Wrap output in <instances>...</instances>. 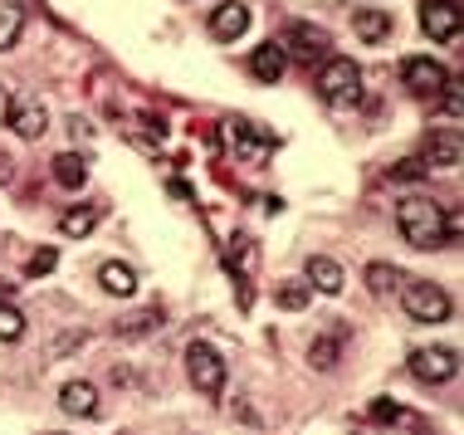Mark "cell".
I'll return each mask as SVG.
<instances>
[{
  "label": "cell",
  "instance_id": "2e32d148",
  "mask_svg": "<svg viewBox=\"0 0 464 435\" xmlns=\"http://www.w3.org/2000/svg\"><path fill=\"white\" fill-rule=\"evenodd\" d=\"M98 284H103L112 298H132L137 294V275L128 265H118V259H103V265H98Z\"/></svg>",
  "mask_w": 464,
  "mask_h": 435
},
{
  "label": "cell",
  "instance_id": "4fadbf2b",
  "mask_svg": "<svg viewBox=\"0 0 464 435\" xmlns=\"http://www.w3.org/2000/svg\"><path fill=\"white\" fill-rule=\"evenodd\" d=\"M464 147H459V132H430L425 138V167H459Z\"/></svg>",
  "mask_w": 464,
  "mask_h": 435
},
{
  "label": "cell",
  "instance_id": "ffe728a7",
  "mask_svg": "<svg viewBox=\"0 0 464 435\" xmlns=\"http://www.w3.org/2000/svg\"><path fill=\"white\" fill-rule=\"evenodd\" d=\"M93 226H98V210H93V206H73V210H64V220H59V230L73 235V240L93 235Z\"/></svg>",
  "mask_w": 464,
  "mask_h": 435
},
{
  "label": "cell",
  "instance_id": "5b68a950",
  "mask_svg": "<svg viewBox=\"0 0 464 435\" xmlns=\"http://www.w3.org/2000/svg\"><path fill=\"white\" fill-rule=\"evenodd\" d=\"M225 132H230V147H235V157L240 161H269L274 157V132L265 128H255V122H245V118H230L225 122Z\"/></svg>",
  "mask_w": 464,
  "mask_h": 435
},
{
  "label": "cell",
  "instance_id": "d6986e66",
  "mask_svg": "<svg viewBox=\"0 0 464 435\" xmlns=\"http://www.w3.org/2000/svg\"><path fill=\"white\" fill-rule=\"evenodd\" d=\"M308 284H313V289H318V294H337V289H343V269H337V259H308Z\"/></svg>",
  "mask_w": 464,
  "mask_h": 435
},
{
  "label": "cell",
  "instance_id": "5bb4252c",
  "mask_svg": "<svg viewBox=\"0 0 464 435\" xmlns=\"http://www.w3.org/2000/svg\"><path fill=\"white\" fill-rule=\"evenodd\" d=\"M59 406H64V416H93L98 411V387L93 382H64V387H59Z\"/></svg>",
  "mask_w": 464,
  "mask_h": 435
},
{
  "label": "cell",
  "instance_id": "83f0119b",
  "mask_svg": "<svg viewBox=\"0 0 464 435\" xmlns=\"http://www.w3.org/2000/svg\"><path fill=\"white\" fill-rule=\"evenodd\" d=\"M54 265H59V250H40V255L30 259V265H24V275H49Z\"/></svg>",
  "mask_w": 464,
  "mask_h": 435
},
{
  "label": "cell",
  "instance_id": "30bf717a",
  "mask_svg": "<svg viewBox=\"0 0 464 435\" xmlns=\"http://www.w3.org/2000/svg\"><path fill=\"white\" fill-rule=\"evenodd\" d=\"M284 54H294V59H318V54H328V34L318 30V24H288V34H284Z\"/></svg>",
  "mask_w": 464,
  "mask_h": 435
},
{
  "label": "cell",
  "instance_id": "7a4b0ae2",
  "mask_svg": "<svg viewBox=\"0 0 464 435\" xmlns=\"http://www.w3.org/2000/svg\"><path fill=\"white\" fill-rule=\"evenodd\" d=\"M318 93H323V103H333V108L362 103V69L353 59H328V64L318 69Z\"/></svg>",
  "mask_w": 464,
  "mask_h": 435
},
{
  "label": "cell",
  "instance_id": "ba28073f",
  "mask_svg": "<svg viewBox=\"0 0 464 435\" xmlns=\"http://www.w3.org/2000/svg\"><path fill=\"white\" fill-rule=\"evenodd\" d=\"M420 30L430 34L435 44H450L459 34V5L455 0H425L420 5Z\"/></svg>",
  "mask_w": 464,
  "mask_h": 435
},
{
  "label": "cell",
  "instance_id": "e0dca14e",
  "mask_svg": "<svg viewBox=\"0 0 464 435\" xmlns=\"http://www.w3.org/2000/svg\"><path fill=\"white\" fill-rule=\"evenodd\" d=\"M161 308H142V314H122L112 328H118V338H147V333H157L161 328Z\"/></svg>",
  "mask_w": 464,
  "mask_h": 435
},
{
  "label": "cell",
  "instance_id": "f1b7e54d",
  "mask_svg": "<svg viewBox=\"0 0 464 435\" xmlns=\"http://www.w3.org/2000/svg\"><path fill=\"white\" fill-rule=\"evenodd\" d=\"M10 177H15V161H10V157H5V152H0V186H5V181H10Z\"/></svg>",
  "mask_w": 464,
  "mask_h": 435
},
{
  "label": "cell",
  "instance_id": "7c38bea8",
  "mask_svg": "<svg viewBox=\"0 0 464 435\" xmlns=\"http://www.w3.org/2000/svg\"><path fill=\"white\" fill-rule=\"evenodd\" d=\"M284 69H288V54L279 49V40L259 44L255 54H249V73H255L259 83H279V79H284Z\"/></svg>",
  "mask_w": 464,
  "mask_h": 435
},
{
  "label": "cell",
  "instance_id": "8fae6325",
  "mask_svg": "<svg viewBox=\"0 0 464 435\" xmlns=\"http://www.w3.org/2000/svg\"><path fill=\"white\" fill-rule=\"evenodd\" d=\"M245 30H249V5H240V0H230V5H220L210 15V40H220V44H235Z\"/></svg>",
  "mask_w": 464,
  "mask_h": 435
},
{
  "label": "cell",
  "instance_id": "6da1fadb",
  "mask_svg": "<svg viewBox=\"0 0 464 435\" xmlns=\"http://www.w3.org/2000/svg\"><path fill=\"white\" fill-rule=\"evenodd\" d=\"M396 226L406 235V245H416V250H440L445 240L459 235V220L450 216L445 206L425 201V196H406V201L396 206Z\"/></svg>",
  "mask_w": 464,
  "mask_h": 435
},
{
  "label": "cell",
  "instance_id": "52a82bcc",
  "mask_svg": "<svg viewBox=\"0 0 464 435\" xmlns=\"http://www.w3.org/2000/svg\"><path fill=\"white\" fill-rule=\"evenodd\" d=\"M411 377L425 382V387H440V382L455 377V353L450 347H416L411 353Z\"/></svg>",
  "mask_w": 464,
  "mask_h": 435
},
{
  "label": "cell",
  "instance_id": "7402d4cb",
  "mask_svg": "<svg viewBox=\"0 0 464 435\" xmlns=\"http://www.w3.org/2000/svg\"><path fill=\"white\" fill-rule=\"evenodd\" d=\"M20 24H24V15L15 5H0V49H10L20 40Z\"/></svg>",
  "mask_w": 464,
  "mask_h": 435
},
{
  "label": "cell",
  "instance_id": "ac0fdd59",
  "mask_svg": "<svg viewBox=\"0 0 464 435\" xmlns=\"http://www.w3.org/2000/svg\"><path fill=\"white\" fill-rule=\"evenodd\" d=\"M353 24H357V34L367 44H386V40H392V15H386V10H357Z\"/></svg>",
  "mask_w": 464,
  "mask_h": 435
},
{
  "label": "cell",
  "instance_id": "277c9868",
  "mask_svg": "<svg viewBox=\"0 0 464 435\" xmlns=\"http://www.w3.org/2000/svg\"><path fill=\"white\" fill-rule=\"evenodd\" d=\"M401 308H406L416 323H445L450 318V294L435 289V284H406V298H401Z\"/></svg>",
  "mask_w": 464,
  "mask_h": 435
},
{
  "label": "cell",
  "instance_id": "484cf974",
  "mask_svg": "<svg viewBox=\"0 0 464 435\" xmlns=\"http://www.w3.org/2000/svg\"><path fill=\"white\" fill-rule=\"evenodd\" d=\"M308 362H313V367H333V362H337V338L313 343V347H308Z\"/></svg>",
  "mask_w": 464,
  "mask_h": 435
},
{
  "label": "cell",
  "instance_id": "9c48e42d",
  "mask_svg": "<svg viewBox=\"0 0 464 435\" xmlns=\"http://www.w3.org/2000/svg\"><path fill=\"white\" fill-rule=\"evenodd\" d=\"M5 128L15 132V138H44V128H49L44 103H34V98H10L5 103Z\"/></svg>",
  "mask_w": 464,
  "mask_h": 435
},
{
  "label": "cell",
  "instance_id": "9a60e30c",
  "mask_svg": "<svg viewBox=\"0 0 464 435\" xmlns=\"http://www.w3.org/2000/svg\"><path fill=\"white\" fill-rule=\"evenodd\" d=\"M49 171H54V181L64 186V191H83V181H89V161H83V152H59Z\"/></svg>",
  "mask_w": 464,
  "mask_h": 435
},
{
  "label": "cell",
  "instance_id": "8992f818",
  "mask_svg": "<svg viewBox=\"0 0 464 435\" xmlns=\"http://www.w3.org/2000/svg\"><path fill=\"white\" fill-rule=\"evenodd\" d=\"M445 64H435V59H425V54H411L406 64H401V83H406L411 93H420V98H435L445 89Z\"/></svg>",
  "mask_w": 464,
  "mask_h": 435
},
{
  "label": "cell",
  "instance_id": "3957f363",
  "mask_svg": "<svg viewBox=\"0 0 464 435\" xmlns=\"http://www.w3.org/2000/svg\"><path fill=\"white\" fill-rule=\"evenodd\" d=\"M186 372H191L196 392L200 396H220L225 392V362L210 343H191L186 347Z\"/></svg>",
  "mask_w": 464,
  "mask_h": 435
},
{
  "label": "cell",
  "instance_id": "603a6c76",
  "mask_svg": "<svg viewBox=\"0 0 464 435\" xmlns=\"http://www.w3.org/2000/svg\"><path fill=\"white\" fill-rule=\"evenodd\" d=\"M20 333H24V314H20V308H10V304H0V338L15 343Z\"/></svg>",
  "mask_w": 464,
  "mask_h": 435
},
{
  "label": "cell",
  "instance_id": "4316f807",
  "mask_svg": "<svg viewBox=\"0 0 464 435\" xmlns=\"http://www.w3.org/2000/svg\"><path fill=\"white\" fill-rule=\"evenodd\" d=\"M401 416H406V411H401L396 401H372V420H376V426H392V420H401Z\"/></svg>",
  "mask_w": 464,
  "mask_h": 435
},
{
  "label": "cell",
  "instance_id": "cb8c5ba5",
  "mask_svg": "<svg viewBox=\"0 0 464 435\" xmlns=\"http://www.w3.org/2000/svg\"><path fill=\"white\" fill-rule=\"evenodd\" d=\"M308 289H304V284H284V289H279V308H288V314H304V308H308Z\"/></svg>",
  "mask_w": 464,
  "mask_h": 435
},
{
  "label": "cell",
  "instance_id": "d4e9b609",
  "mask_svg": "<svg viewBox=\"0 0 464 435\" xmlns=\"http://www.w3.org/2000/svg\"><path fill=\"white\" fill-rule=\"evenodd\" d=\"M425 171H430V167H425L420 157H406V161H396V167H392V181H420Z\"/></svg>",
  "mask_w": 464,
  "mask_h": 435
},
{
  "label": "cell",
  "instance_id": "44dd1931",
  "mask_svg": "<svg viewBox=\"0 0 464 435\" xmlns=\"http://www.w3.org/2000/svg\"><path fill=\"white\" fill-rule=\"evenodd\" d=\"M401 284H406V279H401L396 265H367V289L372 294H396Z\"/></svg>",
  "mask_w": 464,
  "mask_h": 435
}]
</instances>
